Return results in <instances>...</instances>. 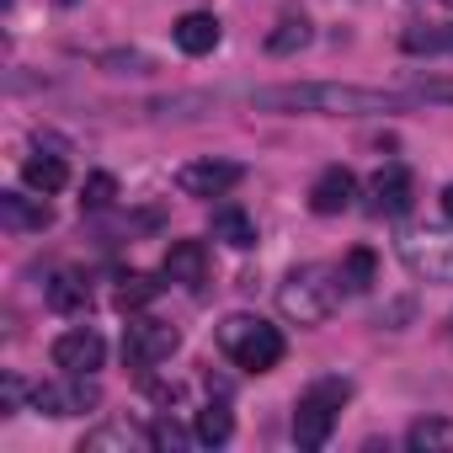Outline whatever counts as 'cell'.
Instances as JSON below:
<instances>
[{
    "mask_svg": "<svg viewBox=\"0 0 453 453\" xmlns=\"http://www.w3.org/2000/svg\"><path fill=\"white\" fill-rule=\"evenodd\" d=\"M416 102L421 91H379V86H336V81L251 91V107L262 112H310V118H373V112H405Z\"/></svg>",
    "mask_w": 453,
    "mask_h": 453,
    "instance_id": "6da1fadb",
    "label": "cell"
},
{
    "mask_svg": "<svg viewBox=\"0 0 453 453\" xmlns=\"http://www.w3.org/2000/svg\"><path fill=\"white\" fill-rule=\"evenodd\" d=\"M219 352L230 357L235 368H246V373H273V368L283 363L288 342H283V331H278L273 320L235 310V315L219 320Z\"/></svg>",
    "mask_w": 453,
    "mask_h": 453,
    "instance_id": "7a4b0ae2",
    "label": "cell"
},
{
    "mask_svg": "<svg viewBox=\"0 0 453 453\" xmlns=\"http://www.w3.org/2000/svg\"><path fill=\"white\" fill-rule=\"evenodd\" d=\"M336 299H342V278L331 267H320V262H304L278 283V310L294 326H326Z\"/></svg>",
    "mask_w": 453,
    "mask_h": 453,
    "instance_id": "3957f363",
    "label": "cell"
},
{
    "mask_svg": "<svg viewBox=\"0 0 453 453\" xmlns=\"http://www.w3.org/2000/svg\"><path fill=\"white\" fill-rule=\"evenodd\" d=\"M352 400V379H342V373H326V379H315L299 400H294V442L299 448H326L331 442V432H336V421H342V405Z\"/></svg>",
    "mask_w": 453,
    "mask_h": 453,
    "instance_id": "277c9868",
    "label": "cell"
},
{
    "mask_svg": "<svg viewBox=\"0 0 453 453\" xmlns=\"http://www.w3.org/2000/svg\"><path fill=\"white\" fill-rule=\"evenodd\" d=\"M176 347H181V331H176V326H165V320H155V315H128V326H123V363H128V368L150 373V368L171 363Z\"/></svg>",
    "mask_w": 453,
    "mask_h": 453,
    "instance_id": "5b68a950",
    "label": "cell"
},
{
    "mask_svg": "<svg viewBox=\"0 0 453 453\" xmlns=\"http://www.w3.org/2000/svg\"><path fill=\"white\" fill-rule=\"evenodd\" d=\"M400 262L421 283H453V235L448 230H405L400 235Z\"/></svg>",
    "mask_w": 453,
    "mask_h": 453,
    "instance_id": "8992f818",
    "label": "cell"
},
{
    "mask_svg": "<svg viewBox=\"0 0 453 453\" xmlns=\"http://www.w3.org/2000/svg\"><path fill=\"white\" fill-rule=\"evenodd\" d=\"M102 389H96V373H65L54 384H33V411L43 416H86L96 411Z\"/></svg>",
    "mask_w": 453,
    "mask_h": 453,
    "instance_id": "52a82bcc",
    "label": "cell"
},
{
    "mask_svg": "<svg viewBox=\"0 0 453 453\" xmlns=\"http://www.w3.org/2000/svg\"><path fill=\"white\" fill-rule=\"evenodd\" d=\"M246 181V165L241 160H187L181 171H176V187L187 192V197H224L230 187H241Z\"/></svg>",
    "mask_w": 453,
    "mask_h": 453,
    "instance_id": "ba28073f",
    "label": "cell"
},
{
    "mask_svg": "<svg viewBox=\"0 0 453 453\" xmlns=\"http://www.w3.org/2000/svg\"><path fill=\"white\" fill-rule=\"evenodd\" d=\"M411 203H416V176L395 160L379 165L373 181H368V213L373 219H400V213H411Z\"/></svg>",
    "mask_w": 453,
    "mask_h": 453,
    "instance_id": "9c48e42d",
    "label": "cell"
},
{
    "mask_svg": "<svg viewBox=\"0 0 453 453\" xmlns=\"http://www.w3.org/2000/svg\"><path fill=\"white\" fill-rule=\"evenodd\" d=\"M49 357H54L59 373H96L102 357H107V342H102V331H91V326H70V331L54 336Z\"/></svg>",
    "mask_w": 453,
    "mask_h": 453,
    "instance_id": "30bf717a",
    "label": "cell"
},
{
    "mask_svg": "<svg viewBox=\"0 0 453 453\" xmlns=\"http://www.w3.org/2000/svg\"><path fill=\"white\" fill-rule=\"evenodd\" d=\"M352 197H357V176H352L347 165H326V171L310 181V208H315L320 219L347 213V208H352Z\"/></svg>",
    "mask_w": 453,
    "mask_h": 453,
    "instance_id": "8fae6325",
    "label": "cell"
},
{
    "mask_svg": "<svg viewBox=\"0 0 453 453\" xmlns=\"http://www.w3.org/2000/svg\"><path fill=\"white\" fill-rule=\"evenodd\" d=\"M0 224L17 230V235H43L49 224H54V208H49L43 192L38 197H27V192H0Z\"/></svg>",
    "mask_w": 453,
    "mask_h": 453,
    "instance_id": "7c38bea8",
    "label": "cell"
},
{
    "mask_svg": "<svg viewBox=\"0 0 453 453\" xmlns=\"http://www.w3.org/2000/svg\"><path fill=\"white\" fill-rule=\"evenodd\" d=\"M171 43H176L187 59H203V54H213V49L224 43V27H219L213 12H187V17L171 22Z\"/></svg>",
    "mask_w": 453,
    "mask_h": 453,
    "instance_id": "4fadbf2b",
    "label": "cell"
},
{
    "mask_svg": "<svg viewBox=\"0 0 453 453\" xmlns=\"http://www.w3.org/2000/svg\"><path fill=\"white\" fill-rule=\"evenodd\" d=\"M22 181H27L33 192H43V197L65 192L70 165H65V155H59V144H54V139H38V155H27V160H22Z\"/></svg>",
    "mask_w": 453,
    "mask_h": 453,
    "instance_id": "5bb4252c",
    "label": "cell"
},
{
    "mask_svg": "<svg viewBox=\"0 0 453 453\" xmlns=\"http://www.w3.org/2000/svg\"><path fill=\"white\" fill-rule=\"evenodd\" d=\"M160 273H165L171 283H181V288L197 294V288L208 283V246H203V241H171Z\"/></svg>",
    "mask_w": 453,
    "mask_h": 453,
    "instance_id": "9a60e30c",
    "label": "cell"
},
{
    "mask_svg": "<svg viewBox=\"0 0 453 453\" xmlns=\"http://www.w3.org/2000/svg\"><path fill=\"white\" fill-rule=\"evenodd\" d=\"M208 230H213V241H224L230 251H251L257 246V219L241 203H219L213 219H208Z\"/></svg>",
    "mask_w": 453,
    "mask_h": 453,
    "instance_id": "2e32d148",
    "label": "cell"
},
{
    "mask_svg": "<svg viewBox=\"0 0 453 453\" xmlns=\"http://www.w3.org/2000/svg\"><path fill=\"white\" fill-rule=\"evenodd\" d=\"M128 453V448H155V437L144 432V426H134V421H107V426H96V432H86V442H81V453Z\"/></svg>",
    "mask_w": 453,
    "mask_h": 453,
    "instance_id": "e0dca14e",
    "label": "cell"
},
{
    "mask_svg": "<svg viewBox=\"0 0 453 453\" xmlns=\"http://www.w3.org/2000/svg\"><path fill=\"white\" fill-rule=\"evenodd\" d=\"M43 299L59 315H81V310H91V283H86V273H54L49 288H43Z\"/></svg>",
    "mask_w": 453,
    "mask_h": 453,
    "instance_id": "ac0fdd59",
    "label": "cell"
},
{
    "mask_svg": "<svg viewBox=\"0 0 453 453\" xmlns=\"http://www.w3.org/2000/svg\"><path fill=\"white\" fill-rule=\"evenodd\" d=\"M336 278H342V294H368V288L379 283V257H373L368 246H352V251L342 257Z\"/></svg>",
    "mask_w": 453,
    "mask_h": 453,
    "instance_id": "d6986e66",
    "label": "cell"
},
{
    "mask_svg": "<svg viewBox=\"0 0 453 453\" xmlns=\"http://www.w3.org/2000/svg\"><path fill=\"white\" fill-rule=\"evenodd\" d=\"M405 448L411 453H448L453 448V421L448 416H421L405 426Z\"/></svg>",
    "mask_w": 453,
    "mask_h": 453,
    "instance_id": "ffe728a7",
    "label": "cell"
},
{
    "mask_svg": "<svg viewBox=\"0 0 453 453\" xmlns=\"http://www.w3.org/2000/svg\"><path fill=\"white\" fill-rule=\"evenodd\" d=\"M155 294H160V283H155L150 273H118L112 304H118L123 315H139V310H150V304H155Z\"/></svg>",
    "mask_w": 453,
    "mask_h": 453,
    "instance_id": "44dd1931",
    "label": "cell"
},
{
    "mask_svg": "<svg viewBox=\"0 0 453 453\" xmlns=\"http://www.w3.org/2000/svg\"><path fill=\"white\" fill-rule=\"evenodd\" d=\"M192 432H197V442H203V448L230 442V437H235V416H230V405H224V400H208V405L197 411Z\"/></svg>",
    "mask_w": 453,
    "mask_h": 453,
    "instance_id": "7402d4cb",
    "label": "cell"
},
{
    "mask_svg": "<svg viewBox=\"0 0 453 453\" xmlns=\"http://www.w3.org/2000/svg\"><path fill=\"white\" fill-rule=\"evenodd\" d=\"M310 38H315V27H310V17H283L273 33H267V54L273 59H288V54H299V49H310Z\"/></svg>",
    "mask_w": 453,
    "mask_h": 453,
    "instance_id": "603a6c76",
    "label": "cell"
},
{
    "mask_svg": "<svg viewBox=\"0 0 453 453\" xmlns=\"http://www.w3.org/2000/svg\"><path fill=\"white\" fill-rule=\"evenodd\" d=\"M400 49L405 54H426V59L432 54H453V22H442V27H426V22L421 27H405L400 33Z\"/></svg>",
    "mask_w": 453,
    "mask_h": 453,
    "instance_id": "cb8c5ba5",
    "label": "cell"
},
{
    "mask_svg": "<svg viewBox=\"0 0 453 453\" xmlns=\"http://www.w3.org/2000/svg\"><path fill=\"white\" fill-rule=\"evenodd\" d=\"M118 203V176L112 171H91L86 181H81V208L86 213H107Z\"/></svg>",
    "mask_w": 453,
    "mask_h": 453,
    "instance_id": "d4e9b609",
    "label": "cell"
},
{
    "mask_svg": "<svg viewBox=\"0 0 453 453\" xmlns=\"http://www.w3.org/2000/svg\"><path fill=\"white\" fill-rule=\"evenodd\" d=\"M150 437H155V448H187V442H197V432H181L176 421H155Z\"/></svg>",
    "mask_w": 453,
    "mask_h": 453,
    "instance_id": "484cf974",
    "label": "cell"
},
{
    "mask_svg": "<svg viewBox=\"0 0 453 453\" xmlns=\"http://www.w3.org/2000/svg\"><path fill=\"white\" fill-rule=\"evenodd\" d=\"M0 400H6V416H12V411H22V400H33V389L17 373H6V379H0Z\"/></svg>",
    "mask_w": 453,
    "mask_h": 453,
    "instance_id": "4316f807",
    "label": "cell"
},
{
    "mask_svg": "<svg viewBox=\"0 0 453 453\" xmlns=\"http://www.w3.org/2000/svg\"><path fill=\"white\" fill-rule=\"evenodd\" d=\"M102 65H107L112 75H144V70H150V59H144V54H107Z\"/></svg>",
    "mask_w": 453,
    "mask_h": 453,
    "instance_id": "83f0119b",
    "label": "cell"
},
{
    "mask_svg": "<svg viewBox=\"0 0 453 453\" xmlns=\"http://www.w3.org/2000/svg\"><path fill=\"white\" fill-rule=\"evenodd\" d=\"M442 219H448V224H453V181H448V187H442Z\"/></svg>",
    "mask_w": 453,
    "mask_h": 453,
    "instance_id": "f1b7e54d",
    "label": "cell"
},
{
    "mask_svg": "<svg viewBox=\"0 0 453 453\" xmlns=\"http://www.w3.org/2000/svg\"><path fill=\"white\" fill-rule=\"evenodd\" d=\"M432 6H453V0H432Z\"/></svg>",
    "mask_w": 453,
    "mask_h": 453,
    "instance_id": "f546056e",
    "label": "cell"
},
{
    "mask_svg": "<svg viewBox=\"0 0 453 453\" xmlns=\"http://www.w3.org/2000/svg\"><path fill=\"white\" fill-rule=\"evenodd\" d=\"M448 331H453V315H448Z\"/></svg>",
    "mask_w": 453,
    "mask_h": 453,
    "instance_id": "4dcf8cb0",
    "label": "cell"
}]
</instances>
